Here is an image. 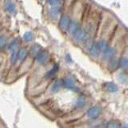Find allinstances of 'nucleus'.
Segmentation results:
<instances>
[{"instance_id":"nucleus-17","label":"nucleus","mask_w":128,"mask_h":128,"mask_svg":"<svg viewBox=\"0 0 128 128\" xmlns=\"http://www.w3.org/2000/svg\"><path fill=\"white\" fill-rule=\"evenodd\" d=\"M97 47L100 53H104L108 49V44L105 39H101L97 44Z\"/></svg>"},{"instance_id":"nucleus-6","label":"nucleus","mask_w":128,"mask_h":128,"mask_svg":"<svg viewBox=\"0 0 128 128\" xmlns=\"http://www.w3.org/2000/svg\"><path fill=\"white\" fill-rule=\"evenodd\" d=\"M48 58H49V54H48L47 52L45 50H42L34 59L38 64L42 65V64L46 63L48 61Z\"/></svg>"},{"instance_id":"nucleus-14","label":"nucleus","mask_w":128,"mask_h":128,"mask_svg":"<svg viewBox=\"0 0 128 128\" xmlns=\"http://www.w3.org/2000/svg\"><path fill=\"white\" fill-rule=\"evenodd\" d=\"M115 54V49L113 47H108V49L104 52V59L105 60H110L114 57Z\"/></svg>"},{"instance_id":"nucleus-27","label":"nucleus","mask_w":128,"mask_h":128,"mask_svg":"<svg viewBox=\"0 0 128 128\" xmlns=\"http://www.w3.org/2000/svg\"><path fill=\"white\" fill-rule=\"evenodd\" d=\"M120 128H128V125H124V126H121Z\"/></svg>"},{"instance_id":"nucleus-21","label":"nucleus","mask_w":128,"mask_h":128,"mask_svg":"<svg viewBox=\"0 0 128 128\" xmlns=\"http://www.w3.org/2000/svg\"><path fill=\"white\" fill-rule=\"evenodd\" d=\"M8 39L7 36L5 35H0V49H3L7 46Z\"/></svg>"},{"instance_id":"nucleus-24","label":"nucleus","mask_w":128,"mask_h":128,"mask_svg":"<svg viewBox=\"0 0 128 128\" xmlns=\"http://www.w3.org/2000/svg\"><path fill=\"white\" fill-rule=\"evenodd\" d=\"M120 66H121L123 69H127L128 67V58L127 57H122L120 61Z\"/></svg>"},{"instance_id":"nucleus-25","label":"nucleus","mask_w":128,"mask_h":128,"mask_svg":"<svg viewBox=\"0 0 128 128\" xmlns=\"http://www.w3.org/2000/svg\"><path fill=\"white\" fill-rule=\"evenodd\" d=\"M120 127H121V126H120V124L118 122L112 121L107 124L106 128H120Z\"/></svg>"},{"instance_id":"nucleus-16","label":"nucleus","mask_w":128,"mask_h":128,"mask_svg":"<svg viewBox=\"0 0 128 128\" xmlns=\"http://www.w3.org/2000/svg\"><path fill=\"white\" fill-rule=\"evenodd\" d=\"M120 65V61L118 58H113L110 59L109 61V69L110 70H115Z\"/></svg>"},{"instance_id":"nucleus-8","label":"nucleus","mask_w":128,"mask_h":128,"mask_svg":"<svg viewBox=\"0 0 128 128\" xmlns=\"http://www.w3.org/2000/svg\"><path fill=\"white\" fill-rule=\"evenodd\" d=\"M58 70H59L58 65H54V67L52 68V69L50 71H48L47 73H46L45 77H44V78H45L46 81H50V80L53 79L56 76V74L58 73Z\"/></svg>"},{"instance_id":"nucleus-7","label":"nucleus","mask_w":128,"mask_h":128,"mask_svg":"<svg viewBox=\"0 0 128 128\" xmlns=\"http://www.w3.org/2000/svg\"><path fill=\"white\" fill-rule=\"evenodd\" d=\"M42 50V49L41 45H38V44H34V45L31 46L29 52H28V54L30 55V57L35 58Z\"/></svg>"},{"instance_id":"nucleus-3","label":"nucleus","mask_w":128,"mask_h":128,"mask_svg":"<svg viewBox=\"0 0 128 128\" xmlns=\"http://www.w3.org/2000/svg\"><path fill=\"white\" fill-rule=\"evenodd\" d=\"M86 30H84L82 27H78L77 31H75L74 34L73 35V37L75 41H77L78 43H82L84 42L86 39Z\"/></svg>"},{"instance_id":"nucleus-2","label":"nucleus","mask_w":128,"mask_h":128,"mask_svg":"<svg viewBox=\"0 0 128 128\" xmlns=\"http://www.w3.org/2000/svg\"><path fill=\"white\" fill-rule=\"evenodd\" d=\"M101 109L98 106H93L90 108L86 112V117L89 119H96L101 114Z\"/></svg>"},{"instance_id":"nucleus-20","label":"nucleus","mask_w":128,"mask_h":128,"mask_svg":"<svg viewBox=\"0 0 128 128\" xmlns=\"http://www.w3.org/2000/svg\"><path fill=\"white\" fill-rule=\"evenodd\" d=\"M22 39L26 43H30L34 39V35L31 31H26V32L24 33Z\"/></svg>"},{"instance_id":"nucleus-1","label":"nucleus","mask_w":128,"mask_h":128,"mask_svg":"<svg viewBox=\"0 0 128 128\" xmlns=\"http://www.w3.org/2000/svg\"><path fill=\"white\" fill-rule=\"evenodd\" d=\"M62 82L63 87L66 88V89H68V90H70L72 91H74V92H75V93H78L79 92V89L78 87L75 86L74 81L71 78L66 77L63 80H62Z\"/></svg>"},{"instance_id":"nucleus-23","label":"nucleus","mask_w":128,"mask_h":128,"mask_svg":"<svg viewBox=\"0 0 128 128\" xmlns=\"http://www.w3.org/2000/svg\"><path fill=\"white\" fill-rule=\"evenodd\" d=\"M118 80L122 84H126L128 82V77H126V74H124L122 73L118 74Z\"/></svg>"},{"instance_id":"nucleus-12","label":"nucleus","mask_w":128,"mask_h":128,"mask_svg":"<svg viewBox=\"0 0 128 128\" xmlns=\"http://www.w3.org/2000/svg\"><path fill=\"white\" fill-rule=\"evenodd\" d=\"M18 46H19V39L18 38H16L13 39V40L7 45V50L10 52V53H12V52H14V51H17Z\"/></svg>"},{"instance_id":"nucleus-22","label":"nucleus","mask_w":128,"mask_h":128,"mask_svg":"<svg viewBox=\"0 0 128 128\" xmlns=\"http://www.w3.org/2000/svg\"><path fill=\"white\" fill-rule=\"evenodd\" d=\"M106 90L110 93H115L118 90V87L114 83H108L106 86Z\"/></svg>"},{"instance_id":"nucleus-5","label":"nucleus","mask_w":128,"mask_h":128,"mask_svg":"<svg viewBox=\"0 0 128 128\" xmlns=\"http://www.w3.org/2000/svg\"><path fill=\"white\" fill-rule=\"evenodd\" d=\"M70 18L68 15H66V14H63L61 15L59 19V23H58V26L60 27V29H62L63 31H66L68 25H69V23H70Z\"/></svg>"},{"instance_id":"nucleus-9","label":"nucleus","mask_w":128,"mask_h":128,"mask_svg":"<svg viewBox=\"0 0 128 128\" xmlns=\"http://www.w3.org/2000/svg\"><path fill=\"white\" fill-rule=\"evenodd\" d=\"M60 13H61V7L59 6L51 7V8L49 11L50 16L52 19H54V20H56V19L58 18Z\"/></svg>"},{"instance_id":"nucleus-11","label":"nucleus","mask_w":128,"mask_h":128,"mask_svg":"<svg viewBox=\"0 0 128 128\" xmlns=\"http://www.w3.org/2000/svg\"><path fill=\"white\" fill-rule=\"evenodd\" d=\"M27 56H28V52L26 48H21V49L18 51V60L20 63H22L23 61H25Z\"/></svg>"},{"instance_id":"nucleus-26","label":"nucleus","mask_w":128,"mask_h":128,"mask_svg":"<svg viewBox=\"0 0 128 128\" xmlns=\"http://www.w3.org/2000/svg\"><path fill=\"white\" fill-rule=\"evenodd\" d=\"M61 0H47L48 3L51 6V7H54V6H58V4L60 3Z\"/></svg>"},{"instance_id":"nucleus-13","label":"nucleus","mask_w":128,"mask_h":128,"mask_svg":"<svg viewBox=\"0 0 128 128\" xmlns=\"http://www.w3.org/2000/svg\"><path fill=\"white\" fill-rule=\"evenodd\" d=\"M62 81H60V80H57V81L53 83V85H52V86L50 88V90H51L52 93L56 94L62 89Z\"/></svg>"},{"instance_id":"nucleus-4","label":"nucleus","mask_w":128,"mask_h":128,"mask_svg":"<svg viewBox=\"0 0 128 128\" xmlns=\"http://www.w3.org/2000/svg\"><path fill=\"white\" fill-rule=\"evenodd\" d=\"M78 27H79L78 22L77 20H75V19H70V23H69V25H68V27L66 29L67 35H73Z\"/></svg>"},{"instance_id":"nucleus-15","label":"nucleus","mask_w":128,"mask_h":128,"mask_svg":"<svg viewBox=\"0 0 128 128\" xmlns=\"http://www.w3.org/2000/svg\"><path fill=\"white\" fill-rule=\"evenodd\" d=\"M6 8L7 10V11L11 15H14L17 11V9H16V5L14 4V2L12 1H9L6 3Z\"/></svg>"},{"instance_id":"nucleus-10","label":"nucleus","mask_w":128,"mask_h":128,"mask_svg":"<svg viewBox=\"0 0 128 128\" xmlns=\"http://www.w3.org/2000/svg\"><path fill=\"white\" fill-rule=\"evenodd\" d=\"M86 103L87 101L86 98H84L83 96H80V97H78L76 99V101L74 102V106L78 109H82V108H84L86 106Z\"/></svg>"},{"instance_id":"nucleus-18","label":"nucleus","mask_w":128,"mask_h":128,"mask_svg":"<svg viewBox=\"0 0 128 128\" xmlns=\"http://www.w3.org/2000/svg\"><path fill=\"white\" fill-rule=\"evenodd\" d=\"M89 52H90V55L92 57H94V58L98 57L100 53V52L97 47V45H95V44H94V45L90 47V49H89Z\"/></svg>"},{"instance_id":"nucleus-19","label":"nucleus","mask_w":128,"mask_h":128,"mask_svg":"<svg viewBox=\"0 0 128 128\" xmlns=\"http://www.w3.org/2000/svg\"><path fill=\"white\" fill-rule=\"evenodd\" d=\"M18 61V50L12 52L11 54H10V65H15Z\"/></svg>"},{"instance_id":"nucleus-28","label":"nucleus","mask_w":128,"mask_h":128,"mask_svg":"<svg viewBox=\"0 0 128 128\" xmlns=\"http://www.w3.org/2000/svg\"><path fill=\"white\" fill-rule=\"evenodd\" d=\"M0 31H1V27H0Z\"/></svg>"}]
</instances>
